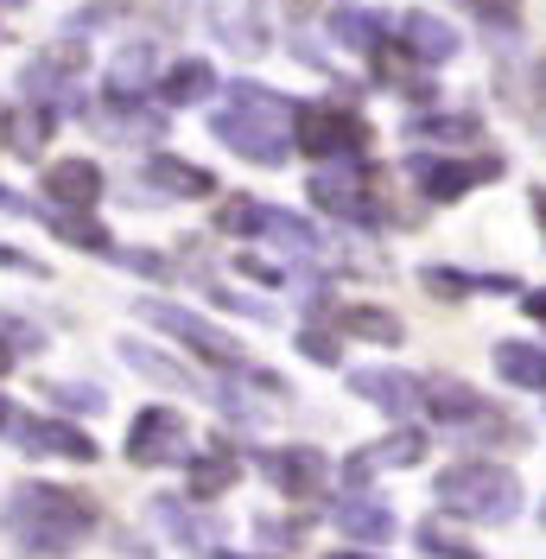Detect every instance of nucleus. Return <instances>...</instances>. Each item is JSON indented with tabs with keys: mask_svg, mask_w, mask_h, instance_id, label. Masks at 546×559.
I'll return each instance as SVG.
<instances>
[{
	"mask_svg": "<svg viewBox=\"0 0 546 559\" xmlns=\"http://www.w3.org/2000/svg\"><path fill=\"white\" fill-rule=\"evenodd\" d=\"M146 191L153 198H210L216 191V178L204 173V166H191V159H146Z\"/></svg>",
	"mask_w": 546,
	"mask_h": 559,
	"instance_id": "21",
	"label": "nucleus"
},
{
	"mask_svg": "<svg viewBox=\"0 0 546 559\" xmlns=\"http://www.w3.org/2000/svg\"><path fill=\"white\" fill-rule=\"evenodd\" d=\"M268 242H280V248H293V254H318L324 248V236L311 229L306 216H293V210H280V204H268V229H261Z\"/></svg>",
	"mask_w": 546,
	"mask_h": 559,
	"instance_id": "30",
	"label": "nucleus"
},
{
	"mask_svg": "<svg viewBox=\"0 0 546 559\" xmlns=\"http://www.w3.org/2000/svg\"><path fill=\"white\" fill-rule=\"evenodd\" d=\"M293 140H299V153H311V159H349V153L369 146V121L349 115V108H299Z\"/></svg>",
	"mask_w": 546,
	"mask_h": 559,
	"instance_id": "8",
	"label": "nucleus"
},
{
	"mask_svg": "<svg viewBox=\"0 0 546 559\" xmlns=\"http://www.w3.org/2000/svg\"><path fill=\"white\" fill-rule=\"evenodd\" d=\"M153 522L166 527V534L178 540V547H191V554L216 540V534H210V522H198V515H191V509H185L178 496H153Z\"/></svg>",
	"mask_w": 546,
	"mask_h": 559,
	"instance_id": "29",
	"label": "nucleus"
},
{
	"mask_svg": "<svg viewBox=\"0 0 546 559\" xmlns=\"http://www.w3.org/2000/svg\"><path fill=\"white\" fill-rule=\"evenodd\" d=\"M216 559H248V554H216Z\"/></svg>",
	"mask_w": 546,
	"mask_h": 559,
	"instance_id": "49",
	"label": "nucleus"
},
{
	"mask_svg": "<svg viewBox=\"0 0 546 559\" xmlns=\"http://www.w3.org/2000/svg\"><path fill=\"white\" fill-rule=\"evenodd\" d=\"M45 198L58 210H70V216H83V210H96V198H103V173L90 159H58L45 173Z\"/></svg>",
	"mask_w": 546,
	"mask_h": 559,
	"instance_id": "16",
	"label": "nucleus"
},
{
	"mask_svg": "<svg viewBox=\"0 0 546 559\" xmlns=\"http://www.w3.org/2000/svg\"><path fill=\"white\" fill-rule=\"evenodd\" d=\"M541 515H546V502H541Z\"/></svg>",
	"mask_w": 546,
	"mask_h": 559,
	"instance_id": "50",
	"label": "nucleus"
},
{
	"mask_svg": "<svg viewBox=\"0 0 546 559\" xmlns=\"http://www.w3.org/2000/svg\"><path fill=\"white\" fill-rule=\"evenodd\" d=\"M159 96H166L171 108L204 103V96H216V70H210L204 58H178V64H166V76H159Z\"/></svg>",
	"mask_w": 546,
	"mask_h": 559,
	"instance_id": "25",
	"label": "nucleus"
},
{
	"mask_svg": "<svg viewBox=\"0 0 546 559\" xmlns=\"http://www.w3.org/2000/svg\"><path fill=\"white\" fill-rule=\"evenodd\" d=\"M45 394H51L58 407H76V414H103L108 407V394L90 388V382H45Z\"/></svg>",
	"mask_w": 546,
	"mask_h": 559,
	"instance_id": "37",
	"label": "nucleus"
},
{
	"mask_svg": "<svg viewBox=\"0 0 546 559\" xmlns=\"http://www.w3.org/2000/svg\"><path fill=\"white\" fill-rule=\"evenodd\" d=\"M419 286L432 293V299H471V293H514V274H483V280H471L464 267H419Z\"/></svg>",
	"mask_w": 546,
	"mask_h": 559,
	"instance_id": "23",
	"label": "nucleus"
},
{
	"mask_svg": "<svg viewBox=\"0 0 546 559\" xmlns=\"http://www.w3.org/2000/svg\"><path fill=\"white\" fill-rule=\"evenodd\" d=\"M210 299H216L223 312H248V318H268V306H254V299H241V293H229V286H210Z\"/></svg>",
	"mask_w": 546,
	"mask_h": 559,
	"instance_id": "41",
	"label": "nucleus"
},
{
	"mask_svg": "<svg viewBox=\"0 0 546 559\" xmlns=\"http://www.w3.org/2000/svg\"><path fill=\"white\" fill-rule=\"evenodd\" d=\"M496 376L514 388H527V394H546V349L541 344H496Z\"/></svg>",
	"mask_w": 546,
	"mask_h": 559,
	"instance_id": "26",
	"label": "nucleus"
},
{
	"mask_svg": "<svg viewBox=\"0 0 546 559\" xmlns=\"http://www.w3.org/2000/svg\"><path fill=\"white\" fill-rule=\"evenodd\" d=\"M337 324L349 331V337H363V344H388V349L407 337V324H401L394 312H381V306H343Z\"/></svg>",
	"mask_w": 546,
	"mask_h": 559,
	"instance_id": "28",
	"label": "nucleus"
},
{
	"mask_svg": "<svg viewBox=\"0 0 546 559\" xmlns=\"http://www.w3.org/2000/svg\"><path fill=\"white\" fill-rule=\"evenodd\" d=\"M331 38H337L343 51L376 58L381 38H388V20H381V13H369V7H337V13H331Z\"/></svg>",
	"mask_w": 546,
	"mask_h": 559,
	"instance_id": "24",
	"label": "nucleus"
},
{
	"mask_svg": "<svg viewBox=\"0 0 546 559\" xmlns=\"http://www.w3.org/2000/svg\"><path fill=\"white\" fill-rule=\"evenodd\" d=\"M51 236H58V242H70V248H90V254H115V242H108L103 223L70 216V210H58V216H51Z\"/></svg>",
	"mask_w": 546,
	"mask_h": 559,
	"instance_id": "32",
	"label": "nucleus"
},
{
	"mask_svg": "<svg viewBox=\"0 0 546 559\" xmlns=\"http://www.w3.org/2000/svg\"><path fill=\"white\" fill-rule=\"evenodd\" d=\"M76 70H83V45H51V51H38L26 76H20V90L33 96V103H76Z\"/></svg>",
	"mask_w": 546,
	"mask_h": 559,
	"instance_id": "11",
	"label": "nucleus"
},
{
	"mask_svg": "<svg viewBox=\"0 0 546 559\" xmlns=\"http://www.w3.org/2000/svg\"><path fill=\"white\" fill-rule=\"evenodd\" d=\"M236 274L261 280V286H280V280H286V274H280V267H273V261H261V254H241V261H236Z\"/></svg>",
	"mask_w": 546,
	"mask_h": 559,
	"instance_id": "40",
	"label": "nucleus"
},
{
	"mask_svg": "<svg viewBox=\"0 0 546 559\" xmlns=\"http://www.w3.org/2000/svg\"><path fill=\"white\" fill-rule=\"evenodd\" d=\"M471 20H483L489 33H514L521 26V0H458Z\"/></svg>",
	"mask_w": 546,
	"mask_h": 559,
	"instance_id": "35",
	"label": "nucleus"
},
{
	"mask_svg": "<svg viewBox=\"0 0 546 559\" xmlns=\"http://www.w3.org/2000/svg\"><path fill=\"white\" fill-rule=\"evenodd\" d=\"M191 452V432H185V419L171 414V407H140L134 426H128V464L140 471H159L171 457Z\"/></svg>",
	"mask_w": 546,
	"mask_h": 559,
	"instance_id": "9",
	"label": "nucleus"
},
{
	"mask_svg": "<svg viewBox=\"0 0 546 559\" xmlns=\"http://www.w3.org/2000/svg\"><path fill=\"white\" fill-rule=\"evenodd\" d=\"M407 178L419 185V198H432V204H458V198H471L477 185L502 178V159H451V153H413V159H407Z\"/></svg>",
	"mask_w": 546,
	"mask_h": 559,
	"instance_id": "6",
	"label": "nucleus"
},
{
	"mask_svg": "<svg viewBox=\"0 0 546 559\" xmlns=\"http://www.w3.org/2000/svg\"><path fill=\"white\" fill-rule=\"evenodd\" d=\"M7 369H13V337L0 331V376H7Z\"/></svg>",
	"mask_w": 546,
	"mask_h": 559,
	"instance_id": "46",
	"label": "nucleus"
},
{
	"mask_svg": "<svg viewBox=\"0 0 546 559\" xmlns=\"http://www.w3.org/2000/svg\"><path fill=\"white\" fill-rule=\"evenodd\" d=\"M299 356H311V362H324V369H331L343 349H337V337H331V331H299Z\"/></svg>",
	"mask_w": 546,
	"mask_h": 559,
	"instance_id": "38",
	"label": "nucleus"
},
{
	"mask_svg": "<svg viewBox=\"0 0 546 559\" xmlns=\"http://www.w3.org/2000/svg\"><path fill=\"white\" fill-rule=\"evenodd\" d=\"M331 559H369V554H331Z\"/></svg>",
	"mask_w": 546,
	"mask_h": 559,
	"instance_id": "48",
	"label": "nucleus"
},
{
	"mask_svg": "<svg viewBox=\"0 0 546 559\" xmlns=\"http://www.w3.org/2000/svg\"><path fill=\"white\" fill-rule=\"evenodd\" d=\"M426 414L451 426L458 439H471V445H527V432L514 426L496 401H483L471 382H458V376H426Z\"/></svg>",
	"mask_w": 546,
	"mask_h": 559,
	"instance_id": "4",
	"label": "nucleus"
},
{
	"mask_svg": "<svg viewBox=\"0 0 546 559\" xmlns=\"http://www.w3.org/2000/svg\"><path fill=\"white\" fill-rule=\"evenodd\" d=\"M96 527V509L76 496V489H58V484H20L7 496V534L13 547L33 559H64L90 540Z\"/></svg>",
	"mask_w": 546,
	"mask_h": 559,
	"instance_id": "1",
	"label": "nucleus"
},
{
	"mask_svg": "<svg viewBox=\"0 0 546 559\" xmlns=\"http://www.w3.org/2000/svg\"><path fill=\"white\" fill-rule=\"evenodd\" d=\"M432 496H439L451 515L464 522H483V527H502L521 515V477L489 464V457H471V464H444L432 477Z\"/></svg>",
	"mask_w": 546,
	"mask_h": 559,
	"instance_id": "3",
	"label": "nucleus"
},
{
	"mask_svg": "<svg viewBox=\"0 0 546 559\" xmlns=\"http://www.w3.org/2000/svg\"><path fill=\"white\" fill-rule=\"evenodd\" d=\"M0 267H13V274H45V261H33V254H20V248L0 242Z\"/></svg>",
	"mask_w": 546,
	"mask_h": 559,
	"instance_id": "42",
	"label": "nucleus"
},
{
	"mask_svg": "<svg viewBox=\"0 0 546 559\" xmlns=\"http://www.w3.org/2000/svg\"><path fill=\"white\" fill-rule=\"evenodd\" d=\"M210 26L236 58H261L268 51V26H261V0H210Z\"/></svg>",
	"mask_w": 546,
	"mask_h": 559,
	"instance_id": "14",
	"label": "nucleus"
},
{
	"mask_svg": "<svg viewBox=\"0 0 546 559\" xmlns=\"http://www.w3.org/2000/svg\"><path fill=\"white\" fill-rule=\"evenodd\" d=\"M229 484H236V457H229V452L191 457V496H223Z\"/></svg>",
	"mask_w": 546,
	"mask_h": 559,
	"instance_id": "33",
	"label": "nucleus"
},
{
	"mask_svg": "<svg viewBox=\"0 0 546 559\" xmlns=\"http://www.w3.org/2000/svg\"><path fill=\"white\" fill-rule=\"evenodd\" d=\"M90 128H103L108 140H159V134H166V115H159V108L115 103V96H108V108L90 121Z\"/></svg>",
	"mask_w": 546,
	"mask_h": 559,
	"instance_id": "22",
	"label": "nucleus"
},
{
	"mask_svg": "<svg viewBox=\"0 0 546 559\" xmlns=\"http://www.w3.org/2000/svg\"><path fill=\"white\" fill-rule=\"evenodd\" d=\"M293 128H299V103L273 96L261 83H229V103L216 108L210 134L229 153H241L248 166H286L293 153Z\"/></svg>",
	"mask_w": 546,
	"mask_h": 559,
	"instance_id": "2",
	"label": "nucleus"
},
{
	"mask_svg": "<svg viewBox=\"0 0 546 559\" xmlns=\"http://www.w3.org/2000/svg\"><path fill=\"white\" fill-rule=\"evenodd\" d=\"M527 318H541L546 324V293H527Z\"/></svg>",
	"mask_w": 546,
	"mask_h": 559,
	"instance_id": "45",
	"label": "nucleus"
},
{
	"mask_svg": "<svg viewBox=\"0 0 546 559\" xmlns=\"http://www.w3.org/2000/svg\"><path fill=\"white\" fill-rule=\"evenodd\" d=\"M337 527L349 540H363V547H381V540H394L401 522H394V509L376 502V496H343L337 502Z\"/></svg>",
	"mask_w": 546,
	"mask_h": 559,
	"instance_id": "18",
	"label": "nucleus"
},
{
	"mask_svg": "<svg viewBox=\"0 0 546 559\" xmlns=\"http://www.w3.org/2000/svg\"><path fill=\"white\" fill-rule=\"evenodd\" d=\"M426 457V432H388V439H376V445H363V452H349V464H343V477L349 484H369L376 471H401V464H419Z\"/></svg>",
	"mask_w": 546,
	"mask_h": 559,
	"instance_id": "15",
	"label": "nucleus"
},
{
	"mask_svg": "<svg viewBox=\"0 0 546 559\" xmlns=\"http://www.w3.org/2000/svg\"><path fill=\"white\" fill-rule=\"evenodd\" d=\"M13 426H20V414H13V401L0 394V432H13Z\"/></svg>",
	"mask_w": 546,
	"mask_h": 559,
	"instance_id": "44",
	"label": "nucleus"
},
{
	"mask_svg": "<svg viewBox=\"0 0 546 559\" xmlns=\"http://www.w3.org/2000/svg\"><path fill=\"white\" fill-rule=\"evenodd\" d=\"M349 394L376 401L381 414H394V419L426 414V388L413 382V376H394V369H349Z\"/></svg>",
	"mask_w": 546,
	"mask_h": 559,
	"instance_id": "13",
	"label": "nucleus"
},
{
	"mask_svg": "<svg viewBox=\"0 0 546 559\" xmlns=\"http://www.w3.org/2000/svg\"><path fill=\"white\" fill-rule=\"evenodd\" d=\"M115 254H121V267H140V274H153V280H171L166 254H146V248H115Z\"/></svg>",
	"mask_w": 546,
	"mask_h": 559,
	"instance_id": "39",
	"label": "nucleus"
},
{
	"mask_svg": "<svg viewBox=\"0 0 546 559\" xmlns=\"http://www.w3.org/2000/svg\"><path fill=\"white\" fill-rule=\"evenodd\" d=\"M261 471H268V484L280 496H293V502H311L318 489L331 484V457L318 452V445H273L261 452Z\"/></svg>",
	"mask_w": 546,
	"mask_h": 559,
	"instance_id": "10",
	"label": "nucleus"
},
{
	"mask_svg": "<svg viewBox=\"0 0 546 559\" xmlns=\"http://www.w3.org/2000/svg\"><path fill=\"white\" fill-rule=\"evenodd\" d=\"M534 210H541V216H546V191H534Z\"/></svg>",
	"mask_w": 546,
	"mask_h": 559,
	"instance_id": "47",
	"label": "nucleus"
},
{
	"mask_svg": "<svg viewBox=\"0 0 546 559\" xmlns=\"http://www.w3.org/2000/svg\"><path fill=\"white\" fill-rule=\"evenodd\" d=\"M121 362H128V369H140V376H146V382H159V388H178V394H210L204 382H198V376H191V369H185V362H171L166 349H153V344H140V337H121Z\"/></svg>",
	"mask_w": 546,
	"mask_h": 559,
	"instance_id": "17",
	"label": "nucleus"
},
{
	"mask_svg": "<svg viewBox=\"0 0 546 559\" xmlns=\"http://www.w3.org/2000/svg\"><path fill=\"white\" fill-rule=\"evenodd\" d=\"M216 229H229V236H261V229H268V204H261V198H223Z\"/></svg>",
	"mask_w": 546,
	"mask_h": 559,
	"instance_id": "34",
	"label": "nucleus"
},
{
	"mask_svg": "<svg viewBox=\"0 0 546 559\" xmlns=\"http://www.w3.org/2000/svg\"><path fill=\"white\" fill-rule=\"evenodd\" d=\"M13 439H20V452H33V457L96 464V439H90L83 426H70V419H20V426H13Z\"/></svg>",
	"mask_w": 546,
	"mask_h": 559,
	"instance_id": "12",
	"label": "nucleus"
},
{
	"mask_svg": "<svg viewBox=\"0 0 546 559\" xmlns=\"http://www.w3.org/2000/svg\"><path fill=\"white\" fill-rule=\"evenodd\" d=\"M0 210H20V216H33V204H26L20 191H0Z\"/></svg>",
	"mask_w": 546,
	"mask_h": 559,
	"instance_id": "43",
	"label": "nucleus"
},
{
	"mask_svg": "<svg viewBox=\"0 0 546 559\" xmlns=\"http://www.w3.org/2000/svg\"><path fill=\"white\" fill-rule=\"evenodd\" d=\"M51 108H20V115H7V128H0V140L20 153V159H38L45 153V140H51Z\"/></svg>",
	"mask_w": 546,
	"mask_h": 559,
	"instance_id": "27",
	"label": "nucleus"
},
{
	"mask_svg": "<svg viewBox=\"0 0 546 559\" xmlns=\"http://www.w3.org/2000/svg\"><path fill=\"white\" fill-rule=\"evenodd\" d=\"M413 534H419V547H426L432 559H483L477 547H471V540H458V534H444L439 522H419Z\"/></svg>",
	"mask_w": 546,
	"mask_h": 559,
	"instance_id": "36",
	"label": "nucleus"
},
{
	"mask_svg": "<svg viewBox=\"0 0 546 559\" xmlns=\"http://www.w3.org/2000/svg\"><path fill=\"white\" fill-rule=\"evenodd\" d=\"M159 76H166V70H159V51H153V45H121L115 64H108V96H115V103H134L140 90L159 83Z\"/></svg>",
	"mask_w": 546,
	"mask_h": 559,
	"instance_id": "20",
	"label": "nucleus"
},
{
	"mask_svg": "<svg viewBox=\"0 0 546 559\" xmlns=\"http://www.w3.org/2000/svg\"><path fill=\"white\" fill-rule=\"evenodd\" d=\"M306 191L311 204L324 216H337V223H363V229L388 223V204L376 191V166H324V173H311Z\"/></svg>",
	"mask_w": 546,
	"mask_h": 559,
	"instance_id": "5",
	"label": "nucleus"
},
{
	"mask_svg": "<svg viewBox=\"0 0 546 559\" xmlns=\"http://www.w3.org/2000/svg\"><path fill=\"white\" fill-rule=\"evenodd\" d=\"M146 324H159L166 337H178V344H191L204 362H216V369H241L248 356H241V344L229 337V331H216V324H204L198 312H185V306H166V299H140L134 306Z\"/></svg>",
	"mask_w": 546,
	"mask_h": 559,
	"instance_id": "7",
	"label": "nucleus"
},
{
	"mask_svg": "<svg viewBox=\"0 0 546 559\" xmlns=\"http://www.w3.org/2000/svg\"><path fill=\"white\" fill-rule=\"evenodd\" d=\"M413 134L419 140H444V146H471V140H483V121L477 115H419Z\"/></svg>",
	"mask_w": 546,
	"mask_h": 559,
	"instance_id": "31",
	"label": "nucleus"
},
{
	"mask_svg": "<svg viewBox=\"0 0 546 559\" xmlns=\"http://www.w3.org/2000/svg\"><path fill=\"white\" fill-rule=\"evenodd\" d=\"M394 33H401V45H407L419 64H451L458 58V33L444 20H432V13H401Z\"/></svg>",
	"mask_w": 546,
	"mask_h": 559,
	"instance_id": "19",
	"label": "nucleus"
}]
</instances>
